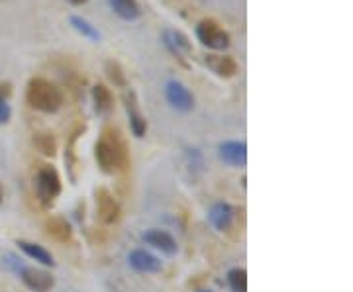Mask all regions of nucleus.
Segmentation results:
<instances>
[{"label": "nucleus", "mask_w": 353, "mask_h": 292, "mask_svg": "<svg viewBox=\"0 0 353 292\" xmlns=\"http://www.w3.org/2000/svg\"><path fill=\"white\" fill-rule=\"evenodd\" d=\"M220 157L228 165L243 167L248 163V147L243 141H224L220 145Z\"/></svg>", "instance_id": "10"}, {"label": "nucleus", "mask_w": 353, "mask_h": 292, "mask_svg": "<svg viewBox=\"0 0 353 292\" xmlns=\"http://www.w3.org/2000/svg\"><path fill=\"white\" fill-rule=\"evenodd\" d=\"M97 210L101 222L104 224H114L120 218V204L116 202V198L106 189L97 192Z\"/></svg>", "instance_id": "9"}, {"label": "nucleus", "mask_w": 353, "mask_h": 292, "mask_svg": "<svg viewBox=\"0 0 353 292\" xmlns=\"http://www.w3.org/2000/svg\"><path fill=\"white\" fill-rule=\"evenodd\" d=\"M94 155H97V163L102 169V173L106 175L118 173L128 163L126 147L120 140L118 132L114 129H104L102 138L94 145Z\"/></svg>", "instance_id": "1"}, {"label": "nucleus", "mask_w": 353, "mask_h": 292, "mask_svg": "<svg viewBox=\"0 0 353 292\" xmlns=\"http://www.w3.org/2000/svg\"><path fill=\"white\" fill-rule=\"evenodd\" d=\"M124 104H126V112L130 116V127H132L134 136L136 138H143L145 136V129H148V122H145V118H143L141 110H139L138 98H136V92L134 90H126Z\"/></svg>", "instance_id": "8"}, {"label": "nucleus", "mask_w": 353, "mask_h": 292, "mask_svg": "<svg viewBox=\"0 0 353 292\" xmlns=\"http://www.w3.org/2000/svg\"><path fill=\"white\" fill-rule=\"evenodd\" d=\"M92 102H94V110L99 114H108L112 110V94L104 85H97L92 89Z\"/></svg>", "instance_id": "17"}, {"label": "nucleus", "mask_w": 353, "mask_h": 292, "mask_svg": "<svg viewBox=\"0 0 353 292\" xmlns=\"http://www.w3.org/2000/svg\"><path fill=\"white\" fill-rule=\"evenodd\" d=\"M10 106L6 104V101H0V124H6L10 120Z\"/></svg>", "instance_id": "23"}, {"label": "nucleus", "mask_w": 353, "mask_h": 292, "mask_svg": "<svg viewBox=\"0 0 353 292\" xmlns=\"http://www.w3.org/2000/svg\"><path fill=\"white\" fill-rule=\"evenodd\" d=\"M165 96H167L169 104L173 108H176V110H181V112H190L194 108L192 92L183 83H179V81H169L165 85Z\"/></svg>", "instance_id": "5"}, {"label": "nucleus", "mask_w": 353, "mask_h": 292, "mask_svg": "<svg viewBox=\"0 0 353 292\" xmlns=\"http://www.w3.org/2000/svg\"><path fill=\"white\" fill-rule=\"evenodd\" d=\"M210 224L214 226L216 229H226L234 218V210L230 208V204L226 202H218L210 208Z\"/></svg>", "instance_id": "14"}, {"label": "nucleus", "mask_w": 353, "mask_h": 292, "mask_svg": "<svg viewBox=\"0 0 353 292\" xmlns=\"http://www.w3.org/2000/svg\"><path fill=\"white\" fill-rule=\"evenodd\" d=\"M143 242L148 243V245H152V247H155V249H161L167 255L176 253V242L173 240L171 233H167L163 229H150L143 236Z\"/></svg>", "instance_id": "12"}, {"label": "nucleus", "mask_w": 353, "mask_h": 292, "mask_svg": "<svg viewBox=\"0 0 353 292\" xmlns=\"http://www.w3.org/2000/svg\"><path fill=\"white\" fill-rule=\"evenodd\" d=\"M206 65L214 71L216 75L224 76V79H232V76L238 73L236 59H232L228 55H208L206 57Z\"/></svg>", "instance_id": "13"}, {"label": "nucleus", "mask_w": 353, "mask_h": 292, "mask_svg": "<svg viewBox=\"0 0 353 292\" xmlns=\"http://www.w3.org/2000/svg\"><path fill=\"white\" fill-rule=\"evenodd\" d=\"M34 145L41 155L46 157H53L55 155V140L51 136L50 132H39L34 136Z\"/></svg>", "instance_id": "20"}, {"label": "nucleus", "mask_w": 353, "mask_h": 292, "mask_svg": "<svg viewBox=\"0 0 353 292\" xmlns=\"http://www.w3.org/2000/svg\"><path fill=\"white\" fill-rule=\"evenodd\" d=\"M228 282L234 292H248V273L245 269H232L228 273Z\"/></svg>", "instance_id": "21"}, {"label": "nucleus", "mask_w": 353, "mask_h": 292, "mask_svg": "<svg viewBox=\"0 0 353 292\" xmlns=\"http://www.w3.org/2000/svg\"><path fill=\"white\" fill-rule=\"evenodd\" d=\"M163 43H165V48L175 55V59H179L183 65H187V61H185V55H190L192 45H190L189 38H187L183 32H179V30H165Z\"/></svg>", "instance_id": "7"}, {"label": "nucleus", "mask_w": 353, "mask_h": 292, "mask_svg": "<svg viewBox=\"0 0 353 292\" xmlns=\"http://www.w3.org/2000/svg\"><path fill=\"white\" fill-rule=\"evenodd\" d=\"M36 192L43 204H51L61 192V178L55 169L41 167L36 175Z\"/></svg>", "instance_id": "4"}, {"label": "nucleus", "mask_w": 353, "mask_h": 292, "mask_svg": "<svg viewBox=\"0 0 353 292\" xmlns=\"http://www.w3.org/2000/svg\"><path fill=\"white\" fill-rule=\"evenodd\" d=\"M130 265L139 273H157L161 271V261L145 249H136L130 253Z\"/></svg>", "instance_id": "11"}, {"label": "nucleus", "mask_w": 353, "mask_h": 292, "mask_svg": "<svg viewBox=\"0 0 353 292\" xmlns=\"http://www.w3.org/2000/svg\"><path fill=\"white\" fill-rule=\"evenodd\" d=\"M67 2H71V4H75V6H81V4H85L87 0H67Z\"/></svg>", "instance_id": "25"}, {"label": "nucleus", "mask_w": 353, "mask_h": 292, "mask_svg": "<svg viewBox=\"0 0 353 292\" xmlns=\"http://www.w3.org/2000/svg\"><path fill=\"white\" fill-rule=\"evenodd\" d=\"M108 6L122 20H136V18H139V4L136 0H108Z\"/></svg>", "instance_id": "16"}, {"label": "nucleus", "mask_w": 353, "mask_h": 292, "mask_svg": "<svg viewBox=\"0 0 353 292\" xmlns=\"http://www.w3.org/2000/svg\"><path fill=\"white\" fill-rule=\"evenodd\" d=\"M10 85H6V83H0V101H6L8 96H10Z\"/></svg>", "instance_id": "24"}, {"label": "nucleus", "mask_w": 353, "mask_h": 292, "mask_svg": "<svg viewBox=\"0 0 353 292\" xmlns=\"http://www.w3.org/2000/svg\"><path fill=\"white\" fill-rule=\"evenodd\" d=\"M0 200H2V191H0Z\"/></svg>", "instance_id": "26"}, {"label": "nucleus", "mask_w": 353, "mask_h": 292, "mask_svg": "<svg viewBox=\"0 0 353 292\" xmlns=\"http://www.w3.org/2000/svg\"><path fill=\"white\" fill-rule=\"evenodd\" d=\"M106 75H108V79L112 81L116 87L126 89V75H124L122 67L116 61H106Z\"/></svg>", "instance_id": "22"}, {"label": "nucleus", "mask_w": 353, "mask_h": 292, "mask_svg": "<svg viewBox=\"0 0 353 292\" xmlns=\"http://www.w3.org/2000/svg\"><path fill=\"white\" fill-rule=\"evenodd\" d=\"M69 22H71V25L75 28L77 32H79L83 38L90 39V41H101V32H99L94 25L90 24L88 20L81 18V16H71V18H69Z\"/></svg>", "instance_id": "19"}, {"label": "nucleus", "mask_w": 353, "mask_h": 292, "mask_svg": "<svg viewBox=\"0 0 353 292\" xmlns=\"http://www.w3.org/2000/svg\"><path fill=\"white\" fill-rule=\"evenodd\" d=\"M26 101L32 108H36L39 112H57L63 104V92L57 89L51 81L43 79V76H34L28 83L26 89Z\"/></svg>", "instance_id": "2"}, {"label": "nucleus", "mask_w": 353, "mask_h": 292, "mask_svg": "<svg viewBox=\"0 0 353 292\" xmlns=\"http://www.w3.org/2000/svg\"><path fill=\"white\" fill-rule=\"evenodd\" d=\"M18 247L24 251L28 257H32L34 261H38V263H41V265H46V267H53L55 265V261H53V257H51L50 251H46L41 245H38V243H32V242H18Z\"/></svg>", "instance_id": "15"}, {"label": "nucleus", "mask_w": 353, "mask_h": 292, "mask_svg": "<svg viewBox=\"0 0 353 292\" xmlns=\"http://www.w3.org/2000/svg\"><path fill=\"white\" fill-rule=\"evenodd\" d=\"M46 228H48V233L51 238H55L57 242H69L71 240V226L63 218H50Z\"/></svg>", "instance_id": "18"}, {"label": "nucleus", "mask_w": 353, "mask_h": 292, "mask_svg": "<svg viewBox=\"0 0 353 292\" xmlns=\"http://www.w3.org/2000/svg\"><path fill=\"white\" fill-rule=\"evenodd\" d=\"M20 279L30 291L34 292H50L55 284V280L48 271H41V269L36 267H22Z\"/></svg>", "instance_id": "6"}, {"label": "nucleus", "mask_w": 353, "mask_h": 292, "mask_svg": "<svg viewBox=\"0 0 353 292\" xmlns=\"http://www.w3.org/2000/svg\"><path fill=\"white\" fill-rule=\"evenodd\" d=\"M196 36L201 39L202 45H206L208 50L224 51L230 48V36L228 32L218 24L216 20H202L196 25Z\"/></svg>", "instance_id": "3"}, {"label": "nucleus", "mask_w": 353, "mask_h": 292, "mask_svg": "<svg viewBox=\"0 0 353 292\" xmlns=\"http://www.w3.org/2000/svg\"><path fill=\"white\" fill-rule=\"evenodd\" d=\"M201 292H210V291H201Z\"/></svg>", "instance_id": "27"}]
</instances>
